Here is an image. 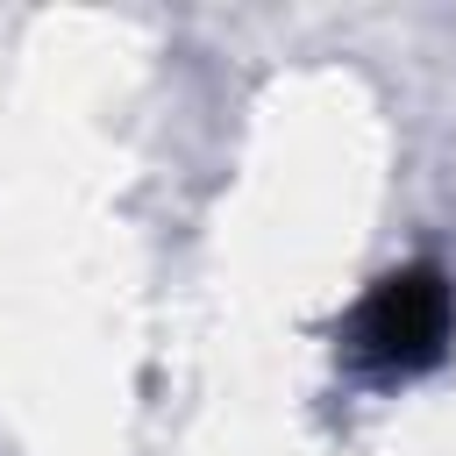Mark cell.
Returning <instances> with one entry per match:
<instances>
[{"instance_id":"6da1fadb","label":"cell","mask_w":456,"mask_h":456,"mask_svg":"<svg viewBox=\"0 0 456 456\" xmlns=\"http://www.w3.org/2000/svg\"><path fill=\"white\" fill-rule=\"evenodd\" d=\"M356 349L385 370H413V363H435L442 342H449V285L435 271H399L385 278L370 299H363V321H356Z\"/></svg>"}]
</instances>
